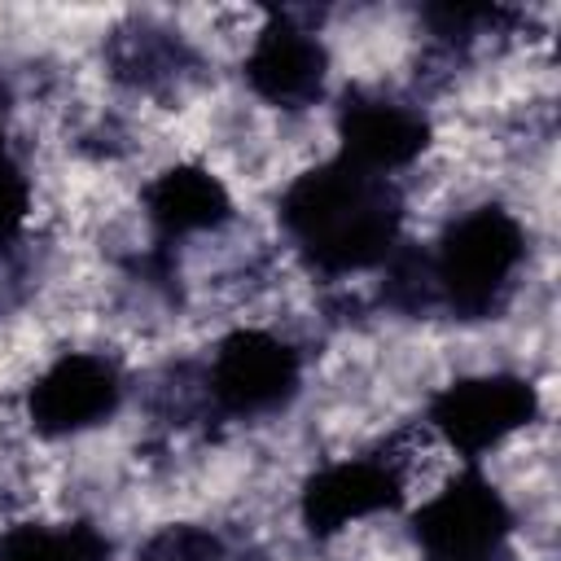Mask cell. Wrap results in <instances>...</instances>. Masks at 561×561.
I'll use <instances>...</instances> for the list:
<instances>
[{
	"instance_id": "obj_1",
	"label": "cell",
	"mask_w": 561,
	"mask_h": 561,
	"mask_svg": "<svg viewBox=\"0 0 561 561\" xmlns=\"http://www.w3.org/2000/svg\"><path fill=\"white\" fill-rule=\"evenodd\" d=\"M272 232L316 285H355L408 237L403 184L329 153L272 197Z\"/></svg>"
},
{
	"instance_id": "obj_2",
	"label": "cell",
	"mask_w": 561,
	"mask_h": 561,
	"mask_svg": "<svg viewBox=\"0 0 561 561\" xmlns=\"http://www.w3.org/2000/svg\"><path fill=\"white\" fill-rule=\"evenodd\" d=\"M131 368L105 346H57L18 390L22 421L35 443L66 447L127 416Z\"/></svg>"
},
{
	"instance_id": "obj_3",
	"label": "cell",
	"mask_w": 561,
	"mask_h": 561,
	"mask_svg": "<svg viewBox=\"0 0 561 561\" xmlns=\"http://www.w3.org/2000/svg\"><path fill=\"white\" fill-rule=\"evenodd\" d=\"M329 9L307 13V9H263V22L254 39L245 44L237 70V88L285 118H307L324 114L337 88V66L333 48L324 35Z\"/></svg>"
},
{
	"instance_id": "obj_4",
	"label": "cell",
	"mask_w": 561,
	"mask_h": 561,
	"mask_svg": "<svg viewBox=\"0 0 561 561\" xmlns=\"http://www.w3.org/2000/svg\"><path fill=\"white\" fill-rule=\"evenodd\" d=\"M416 416L438 434V443L460 465H482L522 430L552 416L548 381H535L513 368L460 373L425 394Z\"/></svg>"
},
{
	"instance_id": "obj_5",
	"label": "cell",
	"mask_w": 561,
	"mask_h": 561,
	"mask_svg": "<svg viewBox=\"0 0 561 561\" xmlns=\"http://www.w3.org/2000/svg\"><path fill=\"white\" fill-rule=\"evenodd\" d=\"M35 228V171L9 123V96L0 83V250H13Z\"/></svg>"
}]
</instances>
